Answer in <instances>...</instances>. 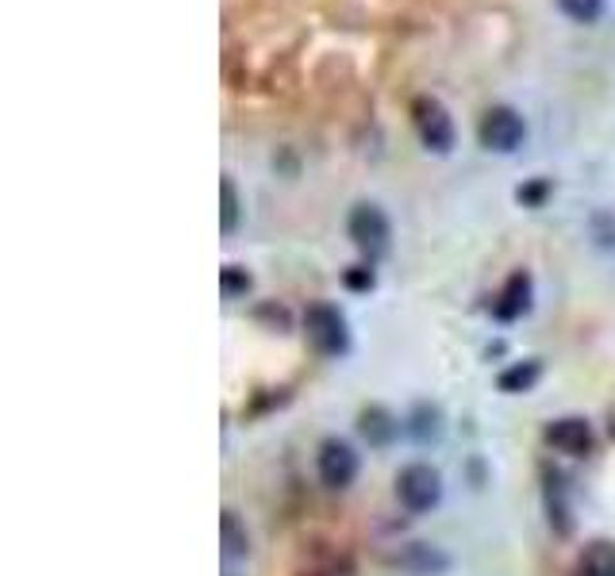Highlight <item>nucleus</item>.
Here are the masks:
<instances>
[{"mask_svg": "<svg viewBox=\"0 0 615 576\" xmlns=\"http://www.w3.org/2000/svg\"><path fill=\"white\" fill-rule=\"evenodd\" d=\"M546 511H550V526H554L557 534H570L573 531V515H570V504H565V489L562 481H546Z\"/></svg>", "mask_w": 615, "mask_h": 576, "instance_id": "nucleus-11", "label": "nucleus"}, {"mask_svg": "<svg viewBox=\"0 0 615 576\" xmlns=\"http://www.w3.org/2000/svg\"><path fill=\"white\" fill-rule=\"evenodd\" d=\"M220 292L228 300L247 296V292H250V273L242 270V265H223V270H220Z\"/></svg>", "mask_w": 615, "mask_h": 576, "instance_id": "nucleus-16", "label": "nucleus"}, {"mask_svg": "<svg viewBox=\"0 0 615 576\" xmlns=\"http://www.w3.org/2000/svg\"><path fill=\"white\" fill-rule=\"evenodd\" d=\"M362 434H366L374 446H385L388 438L396 434L393 416H388L385 408H369V411H362Z\"/></svg>", "mask_w": 615, "mask_h": 576, "instance_id": "nucleus-14", "label": "nucleus"}, {"mask_svg": "<svg viewBox=\"0 0 615 576\" xmlns=\"http://www.w3.org/2000/svg\"><path fill=\"white\" fill-rule=\"evenodd\" d=\"M546 442H550V450L565 453V458H585V453H593L596 434H593V423H588V419L562 416L546 427Z\"/></svg>", "mask_w": 615, "mask_h": 576, "instance_id": "nucleus-7", "label": "nucleus"}, {"mask_svg": "<svg viewBox=\"0 0 615 576\" xmlns=\"http://www.w3.org/2000/svg\"><path fill=\"white\" fill-rule=\"evenodd\" d=\"M581 576H615V546L612 542H593L581 554Z\"/></svg>", "mask_w": 615, "mask_h": 576, "instance_id": "nucleus-10", "label": "nucleus"}, {"mask_svg": "<svg viewBox=\"0 0 615 576\" xmlns=\"http://www.w3.org/2000/svg\"><path fill=\"white\" fill-rule=\"evenodd\" d=\"M531 296H535V281H531V273L515 270L512 277L504 281V289L497 292V300H492V315H497L500 323L523 320V315L531 312Z\"/></svg>", "mask_w": 615, "mask_h": 576, "instance_id": "nucleus-8", "label": "nucleus"}, {"mask_svg": "<svg viewBox=\"0 0 615 576\" xmlns=\"http://www.w3.org/2000/svg\"><path fill=\"white\" fill-rule=\"evenodd\" d=\"M424 416H427V408H424ZM411 431H416L419 438H427V423L411 427ZM431 431H435V434H439V411H435V416H431Z\"/></svg>", "mask_w": 615, "mask_h": 576, "instance_id": "nucleus-19", "label": "nucleus"}, {"mask_svg": "<svg viewBox=\"0 0 615 576\" xmlns=\"http://www.w3.org/2000/svg\"><path fill=\"white\" fill-rule=\"evenodd\" d=\"M557 8H562L573 23H596L604 12V0H557Z\"/></svg>", "mask_w": 615, "mask_h": 576, "instance_id": "nucleus-15", "label": "nucleus"}, {"mask_svg": "<svg viewBox=\"0 0 615 576\" xmlns=\"http://www.w3.org/2000/svg\"><path fill=\"white\" fill-rule=\"evenodd\" d=\"M396 500L411 511V515H427L431 507H439L442 500V476L424 461H411L396 473Z\"/></svg>", "mask_w": 615, "mask_h": 576, "instance_id": "nucleus-2", "label": "nucleus"}, {"mask_svg": "<svg viewBox=\"0 0 615 576\" xmlns=\"http://www.w3.org/2000/svg\"><path fill=\"white\" fill-rule=\"evenodd\" d=\"M523 135H528V124H523L520 112L508 108V104H497V108H489L481 116V124H477V139H481L484 150H497V154L520 150Z\"/></svg>", "mask_w": 615, "mask_h": 576, "instance_id": "nucleus-5", "label": "nucleus"}, {"mask_svg": "<svg viewBox=\"0 0 615 576\" xmlns=\"http://www.w3.org/2000/svg\"><path fill=\"white\" fill-rule=\"evenodd\" d=\"M343 285L351 289V292H369V289L377 285L374 265H351V270L343 273Z\"/></svg>", "mask_w": 615, "mask_h": 576, "instance_id": "nucleus-17", "label": "nucleus"}, {"mask_svg": "<svg viewBox=\"0 0 615 576\" xmlns=\"http://www.w3.org/2000/svg\"><path fill=\"white\" fill-rule=\"evenodd\" d=\"M539 377H542V365L539 362H515V365H508L504 373L497 377V385H500V392H531V388L539 385Z\"/></svg>", "mask_w": 615, "mask_h": 576, "instance_id": "nucleus-9", "label": "nucleus"}, {"mask_svg": "<svg viewBox=\"0 0 615 576\" xmlns=\"http://www.w3.org/2000/svg\"><path fill=\"white\" fill-rule=\"evenodd\" d=\"M304 335L323 358H338V354L351 350V327H346V315L338 312L327 300H315L304 312Z\"/></svg>", "mask_w": 615, "mask_h": 576, "instance_id": "nucleus-1", "label": "nucleus"}, {"mask_svg": "<svg viewBox=\"0 0 615 576\" xmlns=\"http://www.w3.org/2000/svg\"><path fill=\"white\" fill-rule=\"evenodd\" d=\"M220 534H223V554H228V557H247L250 538H247V526L239 523V515H234V511H223Z\"/></svg>", "mask_w": 615, "mask_h": 576, "instance_id": "nucleus-12", "label": "nucleus"}, {"mask_svg": "<svg viewBox=\"0 0 615 576\" xmlns=\"http://www.w3.org/2000/svg\"><path fill=\"white\" fill-rule=\"evenodd\" d=\"M546 192H550L546 181H531V185H520V192H515V197H520L523 208H539L542 200H546Z\"/></svg>", "mask_w": 615, "mask_h": 576, "instance_id": "nucleus-18", "label": "nucleus"}, {"mask_svg": "<svg viewBox=\"0 0 615 576\" xmlns=\"http://www.w3.org/2000/svg\"><path fill=\"white\" fill-rule=\"evenodd\" d=\"M358 453H354L351 442L343 438H327L320 442V453H315V473L327 489H351L358 481Z\"/></svg>", "mask_w": 615, "mask_h": 576, "instance_id": "nucleus-6", "label": "nucleus"}, {"mask_svg": "<svg viewBox=\"0 0 615 576\" xmlns=\"http://www.w3.org/2000/svg\"><path fill=\"white\" fill-rule=\"evenodd\" d=\"M239 216H242L239 189H234L231 177H223V181H220V231L223 234H234V227H239Z\"/></svg>", "mask_w": 615, "mask_h": 576, "instance_id": "nucleus-13", "label": "nucleus"}, {"mask_svg": "<svg viewBox=\"0 0 615 576\" xmlns=\"http://www.w3.org/2000/svg\"><path fill=\"white\" fill-rule=\"evenodd\" d=\"M411 124L419 132V143L435 154H450L455 150V119H450L447 104L439 96H416L411 101Z\"/></svg>", "mask_w": 615, "mask_h": 576, "instance_id": "nucleus-3", "label": "nucleus"}, {"mask_svg": "<svg viewBox=\"0 0 615 576\" xmlns=\"http://www.w3.org/2000/svg\"><path fill=\"white\" fill-rule=\"evenodd\" d=\"M346 231H351V242L369 258V262H377L388 250V242H393L388 216L377 205H354L351 219H346Z\"/></svg>", "mask_w": 615, "mask_h": 576, "instance_id": "nucleus-4", "label": "nucleus"}]
</instances>
